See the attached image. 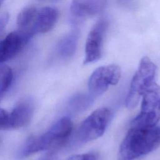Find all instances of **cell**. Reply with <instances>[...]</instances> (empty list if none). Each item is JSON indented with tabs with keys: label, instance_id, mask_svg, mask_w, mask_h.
<instances>
[{
	"label": "cell",
	"instance_id": "12",
	"mask_svg": "<svg viewBox=\"0 0 160 160\" xmlns=\"http://www.w3.org/2000/svg\"><path fill=\"white\" fill-rule=\"evenodd\" d=\"M79 36V30L75 28L58 42L56 51L61 58L67 59L74 56L76 51Z\"/></svg>",
	"mask_w": 160,
	"mask_h": 160
},
{
	"label": "cell",
	"instance_id": "2",
	"mask_svg": "<svg viewBox=\"0 0 160 160\" xmlns=\"http://www.w3.org/2000/svg\"><path fill=\"white\" fill-rule=\"evenodd\" d=\"M72 122L68 117H62L46 132L28 141L19 153L20 157H27L38 152L55 149L63 145L72 130Z\"/></svg>",
	"mask_w": 160,
	"mask_h": 160
},
{
	"label": "cell",
	"instance_id": "9",
	"mask_svg": "<svg viewBox=\"0 0 160 160\" xmlns=\"http://www.w3.org/2000/svg\"><path fill=\"white\" fill-rule=\"evenodd\" d=\"M106 6V0H72L70 11L76 24L82 20L101 12Z\"/></svg>",
	"mask_w": 160,
	"mask_h": 160
},
{
	"label": "cell",
	"instance_id": "18",
	"mask_svg": "<svg viewBox=\"0 0 160 160\" xmlns=\"http://www.w3.org/2000/svg\"><path fill=\"white\" fill-rule=\"evenodd\" d=\"M2 2H3V0H0V6H1V4L2 3Z\"/></svg>",
	"mask_w": 160,
	"mask_h": 160
},
{
	"label": "cell",
	"instance_id": "5",
	"mask_svg": "<svg viewBox=\"0 0 160 160\" xmlns=\"http://www.w3.org/2000/svg\"><path fill=\"white\" fill-rule=\"evenodd\" d=\"M112 113L107 108H100L91 112L81 124L78 138L81 142H87L102 136L111 119Z\"/></svg>",
	"mask_w": 160,
	"mask_h": 160
},
{
	"label": "cell",
	"instance_id": "10",
	"mask_svg": "<svg viewBox=\"0 0 160 160\" xmlns=\"http://www.w3.org/2000/svg\"><path fill=\"white\" fill-rule=\"evenodd\" d=\"M34 109V101L28 98L21 99L9 112V129L26 126L31 120Z\"/></svg>",
	"mask_w": 160,
	"mask_h": 160
},
{
	"label": "cell",
	"instance_id": "14",
	"mask_svg": "<svg viewBox=\"0 0 160 160\" xmlns=\"http://www.w3.org/2000/svg\"><path fill=\"white\" fill-rule=\"evenodd\" d=\"M13 79V72L10 67L0 65V98L7 92Z\"/></svg>",
	"mask_w": 160,
	"mask_h": 160
},
{
	"label": "cell",
	"instance_id": "17",
	"mask_svg": "<svg viewBox=\"0 0 160 160\" xmlns=\"http://www.w3.org/2000/svg\"><path fill=\"white\" fill-rule=\"evenodd\" d=\"M66 160H96V156L94 153L87 152L72 155Z\"/></svg>",
	"mask_w": 160,
	"mask_h": 160
},
{
	"label": "cell",
	"instance_id": "1",
	"mask_svg": "<svg viewBox=\"0 0 160 160\" xmlns=\"http://www.w3.org/2000/svg\"><path fill=\"white\" fill-rule=\"evenodd\" d=\"M160 146V128L131 126L122 141L118 160H134L156 150Z\"/></svg>",
	"mask_w": 160,
	"mask_h": 160
},
{
	"label": "cell",
	"instance_id": "13",
	"mask_svg": "<svg viewBox=\"0 0 160 160\" xmlns=\"http://www.w3.org/2000/svg\"><path fill=\"white\" fill-rule=\"evenodd\" d=\"M38 8L34 6H28L22 9L19 14L17 19L18 30L28 34L31 38V28Z\"/></svg>",
	"mask_w": 160,
	"mask_h": 160
},
{
	"label": "cell",
	"instance_id": "8",
	"mask_svg": "<svg viewBox=\"0 0 160 160\" xmlns=\"http://www.w3.org/2000/svg\"><path fill=\"white\" fill-rule=\"evenodd\" d=\"M31 38L29 36L19 30L8 34L0 41V64L15 57Z\"/></svg>",
	"mask_w": 160,
	"mask_h": 160
},
{
	"label": "cell",
	"instance_id": "16",
	"mask_svg": "<svg viewBox=\"0 0 160 160\" xmlns=\"http://www.w3.org/2000/svg\"><path fill=\"white\" fill-rule=\"evenodd\" d=\"M9 129V112L0 108V130Z\"/></svg>",
	"mask_w": 160,
	"mask_h": 160
},
{
	"label": "cell",
	"instance_id": "4",
	"mask_svg": "<svg viewBox=\"0 0 160 160\" xmlns=\"http://www.w3.org/2000/svg\"><path fill=\"white\" fill-rule=\"evenodd\" d=\"M139 113L131 122V126L152 127L160 120V86L156 82L146 89L142 96Z\"/></svg>",
	"mask_w": 160,
	"mask_h": 160
},
{
	"label": "cell",
	"instance_id": "15",
	"mask_svg": "<svg viewBox=\"0 0 160 160\" xmlns=\"http://www.w3.org/2000/svg\"><path fill=\"white\" fill-rule=\"evenodd\" d=\"M92 101V97L89 95V96H86L84 95H76L73 97L69 104L72 108L76 109H83L88 107L89 104Z\"/></svg>",
	"mask_w": 160,
	"mask_h": 160
},
{
	"label": "cell",
	"instance_id": "6",
	"mask_svg": "<svg viewBox=\"0 0 160 160\" xmlns=\"http://www.w3.org/2000/svg\"><path fill=\"white\" fill-rule=\"evenodd\" d=\"M121 76V68L115 64L99 67L91 74L88 81V89L92 98L100 96L110 86L116 85Z\"/></svg>",
	"mask_w": 160,
	"mask_h": 160
},
{
	"label": "cell",
	"instance_id": "3",
	"mask_svg": "<svg viewBox=\"0 0 160 160\" xmlns=\"http://www.w3.org/2000/svg\"><path fill=\"white\" fill-rule=\"evenodd\" d=\"M157 67L148 58H142L134 73L125 99L127 108L132 109L138 104L144 91L155 83Z\"/></svg>",
	"mask_w": 160,
	"mask_h": 160
},
{
	"label": "cell",
	"instance_id": "7",
	"mask_svg": "<svg viewBox=\"0 0 160 160\" xmlns=\"http://www.w3.org/2000/svg\"><path fill=\"white\" fill-rule=\"evenodd\" d=\"M108 26L107 19H101L90 31L86 42L84 64L94 62L101 58L102 42Z\"/></svg>",
	"mask_w": 160,
	"mask_h": 160
},
{
	"label": "cell",
	"instance_id": "11",
	"mask_svg": "<svg viewBox=\"0 0 160 160\" xmlns=\"http://www.w3.org/2000/svg\"><path fill=\"white\" fill-rule=\"evenodd\" d=\"M58 18L59 12L53 7L46 6L38 9L31 28L30 34L33 36L37 34L48 32L55 26Z\"/></svg>",
	"mask_w": 160,
	"mask_h": 160
}]
</instances>
